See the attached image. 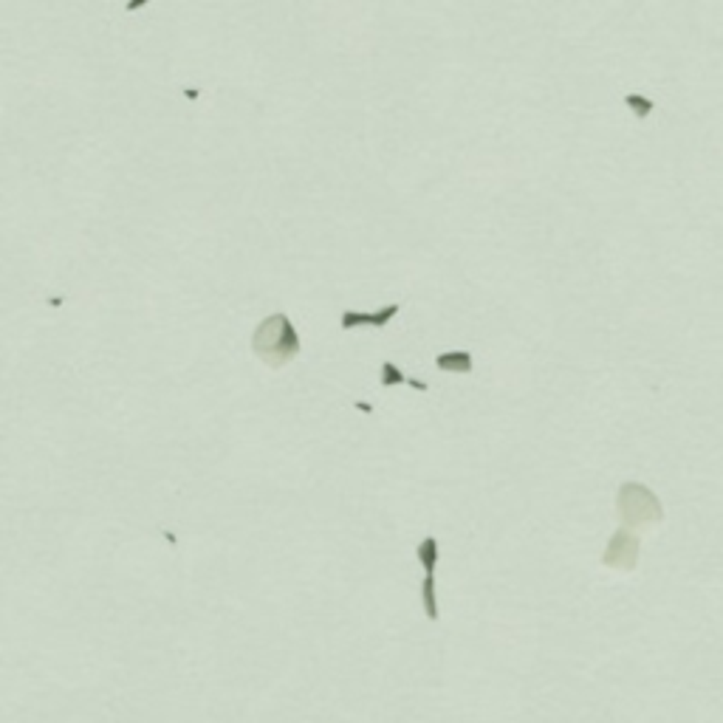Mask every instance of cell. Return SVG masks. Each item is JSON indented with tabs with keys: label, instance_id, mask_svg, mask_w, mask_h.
<instances>
[{
	"label": "cell",
	"instance_id": "6da1fadb",
	"mask_svg": "<svg viewBox=\"0 0 723 723\" xmlns=\"http://www.w3.org/2000/svg\"><path fill=\"white\" fill-rule=\"evenodd\" d=\"M252 350L271 371H280L288 359H294L300 353V336H297L292 320L280 311L266 317L252 336Z\"/></svg>",
	"mask_w": 723,
	"mask_h": 723
},
{
	"label": "cell",
	"instance_id": "7a4b0ae2",
	"mask_svg": "<svg viewBox=\"0 0 723 723\" xmlns=\"http://www.w3.org/2000/svg\"><path fill=\"white\" fill-rule=\"evenodd\" d=\"M616 506H619V517L627 529H644V526H653L664 517V509H661V500L650 492L644 483H622L619 489V497H616Z\"/></svg>",
	"mask_w": 723,
	"mask_h": 723
},
{
	"label": "cell",
	"instance_id": "3957f363",
	"mask_svg": "<svg viewBox=\"0 0 723 723\" xmlns=\"http://www.w3.org/2000/svg\"><path fill=\"white\" fill-rule=\"evenodd\" d=\"M602 562L608 568H616V571H633L636 568V562H638V537L633 534V529L624 526V529H619L610 537Z\"/></svg>",
	"mask_w": 723,
	"mask_h": 723
},
{
	"label": "cell",
	"instance_id": "277c9868",
	"mask_svg": "<svg viewBox=\"0 0 723 723\" xmlns=\"http://www.w3.org/2000/svg\"><path fill=\"white\" fill-rule=\"evenodd\" d=\"M421 554H424V562H427V594H424L427 616H429V622H436V619H438V610H436V591H432V565H436V540H424V543H421Z\"/></svg>",
	"mask_w": 723,
	"mask_h": 723
}]
</instances>
